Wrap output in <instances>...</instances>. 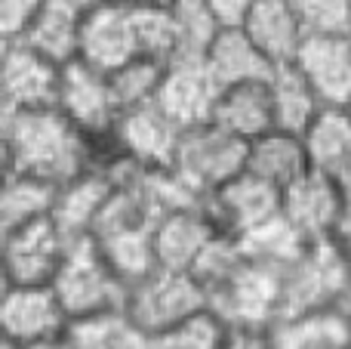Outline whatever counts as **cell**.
Segmentation results:
<instances>
[{
  "label": "cell",
  "mask_w": 351,
  "mask_h": 349,
  "mask_svg": "<svg viewBox=\"0 0 351 349\" xmlns=\"http://www.w3.org/2000/svg\"><path fill=\"white\" fill-rule=\"evenodd\" d=\"M348 37H351V31H348Z\"/></svg>",
  "instance_id": "obj_44"
},
{
  "label": "cell",
  "mask_w": 351,
  "mask_h": 349,
  "mask_svg": "<svg viewBox=\"0 0 351 349\" xmlns=\"http://www.w3.org/2000/svg\"><path fill=\"white\" fill-rule=\"evenodd\" d=\"M339 313L348 319V325H351V284H348V291H346V297H342V303H339Z\"/></svg>",
  "instance_id": "obj_41"
},
{
  "label": "cell",
  "mask_w": 351,
  "mask_h": 349,
  "mask_svg": "<svg viewBox=\"0 0 351 349\" xmlns=\"http://www.w3.org/2000/svg\"><path fill=\"white\" fill-rule=\"evenodd\" d=\"M167 62L152 59V56H136L127 65L108 71L111 90H114V99L121 105V115L127 109H136V105H145L158 99L160 80H164Z\"/></svg>",
  "instance_id": "obj_32"
},
{
  "label": "cell",
  "mask_w": 351,
  "mask_h": 349,
  "mask_svg": "<svg viewBox=\"0 0 351 349\" xmlns=\"http://www.w3.org/2000/svg\"><path fill=\"white\" fill-rule=\"evenodd\" d=\"M351 325L339 309L284 315L271 325V349H348Z\"/></svg>",
  "instance_id": "obj_25"
},
{
  "label": "cell",
  "mask_w": 351,
  "mask_h": 349,
  "mask_svg": "<svg viewBox=\"0 0 351 349\" xmlns=\"http://www.w3.org/2000/svg\"><path fill=\"white\" fill-rule=\"evenodd\" d=\"M142 56L136 37V16L127 3H99L84 12L77 59L90 62L99 71H114L130 59Z\"/></svg>",
  "instance_id": "obj_14"
},
{
  "label": "cell",
  "mask_w": 351,
  "mask_h": 349,
  "mask_svg": "<svg viewBox=\"0 0 351 349\" xmlns=\"http://www.w3.org/2000/svg\"><path fill=\"white\" fill-rule=\"evenodd\" d=\"M182 127L160 109L158 102H145L127 109L117 117V127L111 133L114 146L145 164L148 170H164L173 164L176 146H179Z\"/></svg>",
  "instance_id": "obj_16"
},
{
  "label": "cell",
  "mask_w": 351,
  "mask_h": 349,
  "mask_svg": "<svg viewBox=\"0 0 351 349\" xmlns=\"http://www.w3.org/2000/svg\"><path fill=\"white\" fill-rule=\"evenodd\" d=\"M173 25H176V56H197L204 59L206 49L225 28L210 0H170Z\"/></svg>",
  "instance_id": "obj_30"
},
{
  "label": "cell",
  "mask_w": 351,
  "mask_h": 349,
  "mask_svg": "<svg viewBox=\"0 0 351 349\" xmlns=\"http://www.w3.org/2000/svg\"><path fill=\"white\" fill-rule=\"evenodd\" d=\"M247 139L228 133L216 121H204L197 127L182 130L170 170L197 198H206L241 170H247Z\"/></svg>",
  "instance_id": "obj_4"
},
{
  "label": "cell",
  "mask_w": 351,
  "mask_h": 349,
  "mask_svg": "<svg viewBox=\"0 0 351 349\" xmlns=\"http://www.w3.org/2000/svg\"><path fill=\"white\" fill-rule=\"evenodd\" d=\"M213 121L247 142L274 130V105L268 80H243V84L222 87L216 109H213Z\"/></svg>",
  "instance_id": "obj_19"
},
{
  "label": "cell",
  "mask_w": 351,
  "mask_h": 349,
  "mask_svg": "<svg viewBox=\"0 0 351 349\" xmlns=\"http://www.w3.org/2000/svg\"><path fill=\"white\" fill-rule=\"evenodd\" d=\"M271 87V105H274V127L290 130V133H305L315 124V117L327 109L321 93L315 90L308 78L299 71L296 62L278 65L268 78Z\"/></svg>",
  "instance_id": "obj_23"
},
{
  "label": "cell",
  "mask_w": 351,
  "mask_h": 349,
  "mask_svg": "<svg viewBox=\"0 0 351 349\" xmlns=\"http://www.w3.org/2000/svg\"><path fill=\"white\" fill-rule=\"evenodd\" d=\"M111 192V179L105 177L99 167H90L80 177H74L71 183L59 185L56 195V207H53V220L62 226V232L68 238H86L96 229V220L102 216L105 204H108Z\"/></svg>",
  "instance_id": "obj_20"
},
{
  "label": "cell",
  "mask_w": 351,
  "mask_h": 349,
  "mask_svg": "<svg viewBox=\"0 0 351 349\" xmlns=\"http://www.w3.org/2000/svg\"><path fill=\"white\" fill-rule=\"evenodd\" d=\"M3 349H22L10 340H3ZM28 349H74V344L68 337H59V340H49V344H37V346H28Z\"/></svg>",
  "instance_id": "obj_38"
},
{
  "label": "cell",
  "mask_w": 351,
  "mask_h": 349,
  "mask_svg": "<svg viewBox=\"0 0 351 349\" xmlns=\"http://www.w3.org/2000/svg\"><path fill=\"white\" fill-rule=\"evenodd\" d=\"M351 284V257L339 238L308 241L284 269V315L339 309Z\"/></svg>",
  "instance_id": "obj_3"
},
{
  "label": "cell",
  "mask_w": 351,
  "mask_h": 349,
  "mask_svg": "<svg viewBox=\"0 0 351 349\" xmlns=\"http://www.w3.org/2000/svg\"><path fill=\"white\" fill-rule=\"evenodd\" d=\"M3 133V170L40 177L65 185L102 161L111 139L96 142L71 124L59 109H25L0 115Z\"/></svg>",
  "instance_id": "obj_1"
},
{
  "label": "cell",
  "mask_w": 351,
  "mask_h": 349,
  "mask_svg": "<svg viewBox=\"0 0 351 349\" xmlns=\"http://www.w3.org/2000/svg\"><path fill=\"white\" fill-rule=\"evenodd\" d=\"M47 0H0V37L6 41H22L25 31L37 19Z\"/></svg>",
  "instance_id": "obj_35"
},
{
  "label": "cell",
  "mask_w": 351,
  "mask_h": 349,
  "mask_svg": "<svg viewBox=\"0 0 351 349\" xmlns=\"http://www.w3.org/2000/svg\"><path fill=\"white\" fill-rule=\"evenodd\" d=\"M336 238L342 241V247H346V251H348V257H351V210H348V220H346V226L339 229V235H336Z\"/></svg>",
  "instance_id": "obj_39"
},
{
  "label": "cell",
  "mask_w": 351,
  "mask_h": 349,
  "mask_svg": "<svg viewBox=\"0 0 351 349\" xmlns=\"http://www.w3.org/2000/svg\"><path fill=\"white\" fill-rule=\"evenodd\" d=\"M225 334H228V322L216 309L206 306L145 340L148 349H222Z\"/></svg>",
  "instance_id": "obj_31"
},
{
  "label": "cell",
  "mask_w": 351,
  "mask_h": 349,
  "mask_svg": "<svg viewBox=\"0 0 351 349\" xmlns=\"http://www.w3.org/2000/svg\"><path fill=\"white\" fill-rule=\"evenodd\" d=\"M348 111H351V102H348Z\"/></svg>",
  "instance_id": "obj_43"
},
{
  "label": "cell",
  "mask_w": 351,
  "mask_h": 349,
  "mask_svg": "<svg viewBox=\"0 0 351 349\" xmlns=\"http://www.w3.org/2000/svg\"><path fill=\"white\" fill-rule=\"evenodd\" d=\"M299 71L315 84L327 105L351 102V37L348 34H308L299 47Z\"/></svg>",
  "instance_id": "obj_17"
},
{
  "label": "cell",
  "mask_w": 351,
  "mask_h": 349,
  "mask_svg": "<svg viewBox=\"0 0 351 349\" xmlns=\"http://www.w3.org/2000/svg\"><path fill=\"white\" fill-rule=\"evenodd\" d=\"M56 109L96 142L111 139L117 117H121V105H117L114 90H111L108 71H99L84 59H74L62 68Z\"/></svg>",
  "instance_id": "obj_10"
},
{
  "label": "cell",
  "mask_w": 351,
  "mask_h": 349,
  "mask_svg": "<svg viewBox=\"0 0 351 349\" xmlns=\"http://www.w3.org/2000/svg\"><path fill=\"white\" fill-rule=\"evenodd\" d=\"M241 25L274 68L296 59L302 41L308 37L293 0H253Z\"/></svg>",
  "instance_id": "obj_18"
},
{
  "label": "cell",
  "mask_w": 351,
  "mask_h": 349,
  "mask_svg": "<svg viewBox=\"0 0 351 349\" xmlns=\"http://www.w3.org/2000/svg\"><path fill=\"white\" fill-rule=\"evenodd\" d=\"M204 207L210 210L213 223L225 235H243L259 223L280 214V189L268 179L256 177L253 170H241L234 179L204 198Z\"/></svg>",
  "instance_id": "obj_13"
},
{
  "label": "cell",
  "mask_w": 351,
  "mask_h": 349,
  "mask_svg": "<svg viewBox=\"0 0 351 349\" xmlns=\"http://www.w3.org/2000/svg\"><path fill=\"white\" fill-rule=\"evenodd\" d=\"M84 12L71 0H47L31 28L25 31L22 41L40 49L43 56L56 59L59 65L77 59L80 53V28H84Z\"/></svg>",
  "instance_id": "obj_24"
},
{
  "label": "cell",
  "mask_w": 351,
  "mask_h": 349,
  "mask_svg": "<svg viewBox=\"0 0 351 349\" xmlns=\"http://www.w3.org/2000/svg\"><path fill=\"white\" fill-rule=\"evenodd\" d=\"M62 68L65 65L43 56L31 43L6 41L3 65H0V105H3V111L53 109L59 102Z\"/></svg>",
  "instance_id": "obj_11"
},
{
  "label": "cell",
  "mask_w": 351,
  "mask_h": 349,
  "mask_svg": "<svg viewBox=\"0 0 351 349\" xmlns=\"http://www.w3.org/2000/svg\"><path fill=\"white\" fill-rule=\"evenodd\" d=\"M247 170H253L256 177L268 179L271 185H278V189L284 192L287 185L296 183L305 170H311L305 136L280 130V127L256 136L247 152Z\"/></svg>",
  "instance_id": "obj_21"
},
{
  "label": "cell",
  "mask_w": 351,
  "mask_h": 349,
  "mask_svg": "<svg viewBox=\"0 0 351 349\" xmlns=\"http://www.w3.org/2000/svg\"><path fill=\"white\" fill-rule=\"evenodd\" d=\"M311 167L346 179L351 177V111L348 105H327L305 130Z\"/></svg>",
  "instance_id": "obj_26"
},
{
  "label": "cell",
  "mask_w": 351,
  "mask_h": 349,
  "mask_svg": "<svg viewBox=\"0 0 351 349\" xmlns=\"http://www.w3.org/2000/svg\"><path fill=\"white\" fill-rule=\"evenodd\" d=\"M206 306H210V294L194 272H176L158 266L145 278L130 284L123 313L142 337H152Z\"/></svg>",
  "instance_id": "obj_5"
},
{
  "label": "cell",
  "mask_w": 351,
  "mask_h": 349,
  "mask_svg": "<svg viewBox=\"0 0 351 349\" xmlns=\"http://www.w3.org/2000/svg\"><path fill=\"white\" fill-rule=\"evenodd\" d=\"M3 238V284H53L71 238L49 216L16 226Z\"/></svg>",
  "instance_id": "obj_9"
},
{
  "label": "cell",
  "mask_w": 351,
  "mask_h": 349,
  "mask_svg": "<svg viewBox=\"0 0 351 349\" xmlns=\"http://www.w3.org/2000/svg\"><path fill=\"white\" fill-rule=\"evenodd\" d=\"M136 16V37H139L142 56L170 62L176 59V25L170 12V0L167 3H145L133 6Z\"/></svg>",
  "instance_id": "obj_33"
},
{
  "label": "cell",
  "mask_w": 351,
  "mask_h": 349,
  "mask_svg": "<svg viewBox=\"0 0 351 349\" xmlns=\"http://www.w3.org/2000/svg\"><path fill=\"white\" fill-rule=\"evenodd\" d=\"M348 349H351V346H348Z\"/></svg>",
  "instance_id": "obj_45"
},
{
  "label": "cell",
  "mask_w": 351,
  "mask_h": 349,
  "mask_svg": "<svg viewBox=\"0 0 351 349\" xmlns=\"http://www.w3.org/2000/svg\"><path fill=\"white\" fill-rule=\"evenodd\" d=\"M114 266V272L127 284H136L148 272L158 269V254H154V223H139V226H121L108 232L93 235Z\"/></svg>",
  "instance_id": "obj_27"
},
{
  "label": "cell",
  "mask_w": 351,
  "mask_h": 349,
  "mask_svg": "<svg viewBox=\"0 0 351 349\" xmlns=\"http://www.w3.org/2000/svg\"><path fill=\"white\" fill-rule=\"evenodd\" d=\"M105 3H127V6H145V3H167V0H105Z\"/></svg>",
  "instance_id": "obj_42"
},
{
  "label": "cell",
  "mask_w": 351,
  "mask_h": 349,
  "mask_svg": "<svg viewBox=\"0 0 351 349\" xmlns=\"http://www.w3.org/2000/svg\"><path fill=\"white\" fill-rule=\"evenodd\" d=\"M53 288L62 306L71 315V322H77L102 313H123L130 284L114 272L99 241L86 235V238L71 241L53 278Z\"/></svg>",
  "instance_id": "obj_2"
},
{
  "label": "cell",
  "mask_w": 351,
  "mask_h": 349,
  "mask_svg": "<svg viewBox=\"0 0 351 349\" xmlns=\"http://www.w3.org/2000/svg\"><path fill=\"white\" fill-rule=\"evenodd\" d=\"M308 34H348L351 0H293Z\"/></svg>",
  "instance_id": "obj_34"
},
{
  "label": "cell",
  "mask_w": 351,
  "mask_h": 349,
  "mask_svg": "<svg viewBox=\"0 0 351 349\" xmlns=\"http://www.w3.org/2000/svg\"><path fill=\"white\" fill-rule=\"evenodd\" d=\"M280 210L305 235V241H321L339 235L348 220L351 201L339 177L311 167L280 192Z\"/></svg>",
  "instance_id": "obj_7"
},
{
  "label": "cell",
  "mask_w": 351,
  "mask_h": 349,
  "mask_svg": "<svg viewBox=\"0 0 351 349\" xmlns=\"http://www.w3.org/2000/svg\"><path fill=\"white\" fill-rule=\"evenodd\" d=\"M237 245H241V251L247 260L274 266V269H287V266L305 251L308 241H305V235L299 232V229L284 216V210H280V214H274L271 220H265L256 229H250V232L237 235Z\"/></svg>",
  "instance_id": "obj_29"
},
{
  "label": "cell",
  "mask_w": 351,
  "mask_h": 349,
  "mask_svg": "<svg viewBox=\"0 0 351 349\" xmlns=\"http://www.w3.org/2000/svg\"><path fill=\"white\" fill-rule=\"evenodd\" d=\"M204 59L210 65L213 78L222 87L243 84V80H268L274 71L268 56L256 47L253 37L243 31V25H225Z\"/></svg>",
  "instance_id": "obj_22"
},
{
  "label": "cell",
  "mask_w": 351,
  "mask_h": 349,
  "mask_svg": "<svg viewBox=\"0 0 351 349\" xmlns=\"http://www.w3.org/2000/svg\"><path fill=\"white\" fill-rule=\"evenodd\" d=\"M3 173L6 177H3V192H0V235L53 214L59 185L47 183L40 177H31V173H19V170H3Z\"/></svg>",
  "instance_id": "obj_28"
},
{
  "label": "cell",
  "mask_w": 351,
  "mask_h": 349,
  "mask_svg": "<svg viewBox=\"0 0 351 349\" xmlns=\"http://www.w3.org/2000/svg\"><path fill=\"white\" fill-rule=\"evenodd\" d=\"M71 315L62 306L53 284H3L0 331L3 340L28 349L68 334Z\"/></svg>",
  "instance_id": "obj_8"
},
{
  "label": "cell",
  "mask_w": 351,
  "mask_h": 349,
  "mask_svg": "<svg viewBox=\"0 0 351 349\" xmlns=\"http://www.w3.org/2000/svg\"><path fill=\"white\" fill-rule=\"evenodd\" d=\"M210 6L225 25H241L247 10L253 6V0H210Z\"/></svg>",
  "instance_id": "obj_37"
},
{
  "label": "cell",
  "mask_w": 351,
  "mask_h": 349,
  "mask_svg": "<svg viewBox=\"0 0 351 349\" xmlns=\"http://www.w3.org/2000/svg\"><path fill=\"white\" fill-rule=\"evenodd\" d=\"M219 93H222V84L213 78L206 59L176 56V59L167 62V71L154 102L185 130V127H197L204 121H213Z\"/></svg>",
  "instance_id": "obj_12"
},
{
  "label": "cell",
  "mask_w": 351,
  "mask_h": 349,
  "mask_svg": "<svg viewBox=\"0 0 351 349\" xmlns=\"http://www.w3.org/2000/svg\"><path fill=\"white\" fill-rule=\"evenodd\" d=\"M117 349H148V340L142 337V334H133V337L127 340L123 346H117Z\"/></svg>",
  "instance_id": "obj_40"
},
{
  "label": "cell",
  "mask_w": 351,
  "mask_h": 349,
  "mask_svg": "<svg viewBox=\"0 0 351 349\" xmlns=\"http://www.w3.org/2000/svg\"><path fill=\"white\" fill-rule=\"evenodd\" d=\"M222 349H271V325H228Z\"/></svg>",
  "instance_id": "obj_36"
},
{
  "label": "cell",
  "mask_w": 351,
  "mask_h": 349,
  "mask_svg": "<svg viewBox=\"0 0 351 349\" xmlns=\"http://www.w3.org/2000/svg\"><path fill=\"white\" fill-rule=\"evenodd\" d=\"M210 309L228 325H274L284 313V269L247 260L210 291Z\"/></svg>",
  "instance_id": "obj_6"
},
{
  "label": "cell",
  "mask_w": 351,
  "mask_h": 349,
  "mask_svg": "<svg viewBox=\"0 0 351 349\" xmlns=\"http://www.w3.org/2000/svg\"><path fill=\"white\" fill-rule=\"evenodd\" d=\"M219 226L213 223L204 201L176 207L170 214L154 220V254H158L160 269L194 272L206 247L219 238Z\"/></svg>",
  "instance_id": "obj_15"
}]
</instances>
